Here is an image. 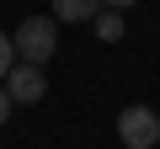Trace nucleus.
<instances>
[{"mask_svg":"<svg viewBox=\"0 0 160 149\" xmlns=\"http://www.w3.org/2000/svg\"><path fill=\"white\" fill-rule=\"evenodd\" d=\"M102 11V0H53V16H59V27L64 22H91Z\"/></svg>","mask_w":160,"mask_h":149,"instance_id":"4","label":"nucleus"},{"mask_svg":"<svg viewBox=\"0 0 160 149\" xmlns=\"http://www.w3.org/2000/svg\"><path fill=\"white\" fill-rule=\"evenodd\" d=\"M102 6H112V11H128V6H133V0H102Z\"/></svg>","mask_w":160,"mask_h":149,"instance_id":"8","label":"nucleus"},{"mask_svg":"<svg viewBox=\"0 0 160 149\" xmlns=\"http://www.w3.org/2000/svg\"><path fill=\"white\" fill-rule=\"evenodd\" d=\"M11 64H16V43H11V32H0V80L11 74Z\"/></svg>","mask_w":160,"mask_h":149,"instance_id":"6","label":"nucleus"},{"mask_svg":"<svg viewBox=\"0 0 160 149\" xmlns=\"http://www.w3.org/2000/svg\"><path fill=\"white\" fill-rule=\"evenodd\" d=\"M91 27H96V37H102V43H118V37L128 32V27H123V11H112V6H107V11H96V16H91Z\"/></svg>","mask_w":160,"mask_h":149,"instance_id":"5","label":"nucleus"},{"mask_svg":"<svg viewBox=\"0 0 160 149\" xmlns=\"http://www.w3.org/2000/svg\"><path fill=\"white\" fill-rule=\"evenodd\" d=\"M6 91H11V101H16V107H38V101L48 96L43 64H27V59H16V64H11V74H6Z\"/></svg>","mask_w":160,"mask_h":149,"instance_id":"3","label":"nucleus"},{"mask_svg":"<svg viewBox=\"0 0 160 149\" xmlns=\"http://www.w3.org/2000/svg\"><path fill=\"white\" fill-rule=\"evenodd\" d=\"M11 112H16V101H11V91H6V80H0V128L11 123Z\"/></svg>","mask_w":160,"mask_h":149,"instance_id":"7","label":"nucleus"},{"mask_svg":"<svg viewBox=\"0 0 160 149\" xmlns=\"http://www.w3.org/2000/svg\"><path fill=\"white\" fill-rule=\"evenodd\" d=\"M11 43H16V59L48 64V59L59 53V16H27V22L11 32Z\"/></svg>","mask_w":160,"mask_h":149,"instance_id":"1","label":"nucleus"},{"mask_svg":"<svg viewBox=\"0 0 160 149\" xmlns=\"http://www.w3.org/2000/svg\"><path fill=\"white\" fill-rule=\"evenodd\" d=\"M118 138H123V149H155L160 144V112L144 107V101L123 107L118 112Z\"/></svg>","mask_w":160,"mask_h":149,"instance_id":"2","label":"nucleus"}]
</instances>
